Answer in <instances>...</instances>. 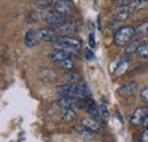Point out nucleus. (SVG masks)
I'll list each match as a JSON object with an SVG mask.
<instances>
[{"mask_svg": "<svg viewBox=\"0 0 148 142\" xmlns=\"http://www.w3.org/2000/svg\"><path fill=\"white\" fill-rule=\"evenodd\" d=\"M56 91L60 97H71V98L83 97L84 99L91 98V91L86 84L67 83V84H63V85L57 87Z\"/></svg>", "mask_w": 148, "mask_h": 142, "instance_id": "1", "label": "nucleus"}, {"mask_svg": "<svg viewBox=\"0 0 148 142\" xmlns=\"http://www.w3.org/2000/svg\"><path fill=\"white\" fill-rule=\"evenodd\" d=\"M136 34V29L132 26H122L117 29L114 33V43L119 47H127L133 40Z\"/></svg>", "mask_w": 148, "mask_h": 142, "instance_id": "2", "label": "nucleus"}, {"mask_svg": "<svg viewBox=\"0 0 148 142\" xmlns=\"http://www.w3.org/2000/svg\"><path fill=\"white\" fill-rule=\"evenodd\" d=\"M148 117V107L141 106L138 107L133 110V113L130 116V123L134 126H141L145 125Z\"/></svg>", "mask_w": 148, "mask_h": 142, "instance_id": "3", "label": "nucleus"}, {"mask_svg": "<svg viewBox=\"0 0 148 142\" xmlns=\"http://www.w3.org/2000/svg\"><path fill=\"white\" fill-rule=\"evenodd\" d=\"M42 18L47 24L53 25L55 27L59 26L60 24H63L65 22V17L63 15L58 14L57 12H46V13H43Z\"/></svg>", "mask_w": 148, "mask_h": 142, "instance_id": "4", "label": "nucleus"}, {"mask_svg": "<svg viewBox=\"0 0 148 142\" xmlns=\"http://www.w3.org/2000/svg\"><path fill=\"white\" fill-rule=\"evenodd\" d=\"M54 7H55L56 12L60 15H71L73 13L74 8L72 2L70 1H65V0H58L54 3Z\"/></svg>", "mask_w": 148, "mask_h": 142, "instance_id": "5", "label": "nucleus"}, {"mask_svg": "<svg viewBox=\"0 0 148 142\" xmlns=\"http://www.w3.org/2000/svg\"><path fill=\"white\" fill-rule=\"evenodd\" d=\"M38 38L43 40V41H47V42H53L56 43L59 39V36H57L55 31L53 30H49V29H41L38 31Z\"/></svg>", "mask_w": 148, "mask_h": 142, "instance_id": "6", "label": "nucleus"}, {"mask_svg": "<svg viewBox=\"0 0 148 142\" xmlns=\"http://www.w3.org/2000/svg\"><path fill=\"white\" fill-rule=\"evenodd\" d=\"M81 124L82 126H84L88 131H90L91 133H101V126L100 124L96 121V119H93V118H90V117H84V118H82V121H81Z\"/></svg>", "mask_w": 148, "mask_h": 142, "instance_id": "7", "label": "nucleus"}, {"mask_svg": "<svg viewBox=\"0 0 148 142\" xmlns=\"http://www.w3.org/2000/svg\"><path fill=\"white\" fill-rule=\"evenodd\" d=\"M57 32L60 33L62 36H71L76 32V25L72 22H64L59 26L56 27Z\"/></svg>", "mask_w": 148, "mask_h": 142, "instance_id": "8", "label": "nucleus"}, {"mask_svg": "<svg viewBox=\"0 0 148 142\" xmlns=\"http://www.w3.org/2000/svg\"><path fill=\"white\" fill-rule=\"evenodd\" d=\"M56 104L62 109H73L75 106H77V99L71 97H60Z\"/></svg>", "mask_w": 148, "mask_h": 142, "instance_id": "9", "label": "nucleus"}, {"mask_svg": "<svg viewBox=\"0 0 148 142\" xmlns=\"http://www.w3.org/2000/svg\"><path fill=\"white\" fill-rule=\"evenodd\" d=\"M136 89H137V82L134 80H132V81H129L128 83L123 84L119 89V93L121 96H123V97H129V96H131L134 92Z\"/></svg>", "mask_w": 148, "mask_h": 142, "instance_id": "10", "label": "nucleus"}, {"mask_svg": "<svg viewBox=\"0 0 148 142\" xmlns=\"http://www.w3.org/2000/svg\"><path fill=\"white\" fill-rule=\"evenodd\" d=\"M38 32L36 30H29L25 34L24 38V43L29 47V48H32V47H36L38 44Z\"/></svg>", "mask_w": 148, "mask_h": 142, "instance_id": "11", "label": "nucleus"}, {"mask_svg": "<svg viewBox=\"0 0 148 142\" xmlns=\"http://www.w3.org/2000/svg\"><path fill=\"white\" fill-rule=\"evenodd\" d=\"M58 41L64 43V44H66V46H69V47H71V48H73L75 50H79L81 48V46H82L80 40L72 38V36H60L58 39Z\"/></svg>", "mask_w": 148, "mask_h": 142, "instance_id": "12", "label": "nucleus"}, {"mask_svg": "<svg viewBox=\"0 0 148 142\" xmlns=\"http://www.w3.org/2000/svg\"><path fill=\"white\" fill-rule=\"evenodd\" d=\"M130 67V61L128 59H123L119 63V65L116 66L115 71H114V76H121L123 75L125 72L129 70Z\"/></svg>", "mask_w": 148, "mask_h": 142, "instance_id": "13", "label": "nucleus"}, {"mask_svg": "<svg viewBox=\"0 0 148 142\" xmlns=\"http://www.w3.org/2000/svg\"><path fill=\"white\" fill-rule=\"evenodd\" d=\"M48 58H49L51 61L58 63V61L64 60V59H67V58H70V57L64 53V51H62V50H54L53 53H50L48 55ZM70 59H71V58H70Z\"/></svg>", "mask_w": 148, "mask_h": 142, "instance_id": "14", "label": "nucleus"}, {"mask_svg": "<svg viewBox=\"0 0 148 142\" xmlns=\"http://www.w3.org/2000/svg\"><path fill=\"white\" fill-rule=\"evenodd\" d=\"M40 79L43 80V81H47V82H51L56 80V74L54 71L51 70H47V68H43L40 71V74H39Z\"/></svg>", "mask_w": 148, "mask_h": 142, "instance_id": "15", "label": "nucleus"}, {"mask_svg": "<svg viewBox=\"0 0 148 142\" xmlns=\"http://www.w3.org/2000/svg\"><path fill=\"white\" fill-rule=\"evenodd\" d=\"M63 79L65 81H67L69 83L75 84V83H77L81 80V75L77 74V73H74V72H67V73L63 74Z\"/></svg>", "mask_w": 148, "mask_h": 142, "instance_id": "16", "label": "nucleus"}, {"mask_svg": "<svg viewBox=\"0 0 148 142\" xmlns=\"http://www.w3.org/2000/svg\"><path fill=\"white\" fill-rule=\"evenodd\" d=\"M76 118V113L74 109H63L62 110V119L65 122H72Z\"/></svg>", "mask_w": 148, "mask_h": 142, "instance_id": "17", "label": "nucleus"}, {"mask_svg": "<svg viewBox=\"0 0 148 142\" xmlns=\"http://www.w3.org/2000/svg\"><path fill=\"white\" fill-rule=\"evenodd\" d=\"M131 15V10L129 9V7L127 8H122L116 15H115V20L116 22H123L125 19H128Z\"/></svg>", "mask_w": 148, "mask_h": 142, "instance_id": "18", "label": "nucleus"}, {"mask_svg": "<svg viewBox=\"0 0 148 142\" xmlns=\"http://www.w3.org/2000/svg\"><path fill=\"white\" fill-rule=\"evenodd\" d=\"M56 64H57L59 67H62V68H64V70H69L70 72L75 67V63H74L72 59H70V58L64 59V60H60V61H58V63H56Z\"/></svg>", "mask_w": 148, "mask_h": 142, "instance_id": "19", "label": "nucleus"}, {"mask_svg": "<svg viewBox=\"0 0 148 142\" xmlns=\"http://www.w3.org/2000/svg\"><path fill=\"white\" fill-rule=\"evenodd\" d=\"M136 53L143 58V59H148V43H144V44H139L138 49Z\"/></svg>", "mask_w": 148, "mask_h": 142, "instance_id": "20", "label": "nucleus"}, {"mask_svg": "<svg viewBox=\"0 0 148 142\" xmlns=\"http://www.w3.org/2000/svg\"><path fill=\"white\" fill-rule=\"evenodd\" d=\"M98 109H99L100 118L104 122H108V119H110V110H108V108L105 106V105H100Z\"/></svg>", "mask_w": 148, "mask_h": 142, "instance_id": "21", "label": "nucleus"}, {"mask_svg": "<svg viewBox=\"0 0 148 142\" xmlns=\"http://www.w3.org/2000/svg\"><path fill=\"white\" fill-rule=\"evenodd\" d=\"M136 33L139 36H148V20L138 25V27L136 29Z\"/></svg>", "mask_w": 148, "mask_h": 142, "instance_id": "22", "label": "nucleus"}, {"mask_svg": "<svg viewBox=\"0 0 148 142\" xmlns=\"http://www.w3.org/2000/svg\"><path fill=\"white\" fill-rule=\"evenodd\" d=\"M138 47H139V44H138V41L136 40H132L131 42H130L129 44L127 46V49H125V51L128 53H136L137 51V49H138Z\"/></svg>", "mask_w": 148, "mask_h": 142, "instance_id": "23", "label": "nucleus"}, {"mask_svg": "<svg viewBox=\"0 0 148 142\" xmlns=\"http://www.w3.org/2000/svg\"><path fill=\"white\" fill-rule=\"evenodd\" d=\"M74 130H76V132H77L79 134H81L82 137H84V138L91 137V132L88 131L84 126H82V127H80V126H74Z\"/></svg>", "mask_w": 148, "mask_h": 142, "instance_id": "24", "label": "nucleus"}, {"mask_svg": "<svg viewBox=\"0 0 148 142\" xmlns=\"http://www.w3.org/2000/svg\"><path fill=\"white\" fill-rule=\"evenodd\" d=\"M131 3H132V1H130V0H114L113 1V5L114 6L123 7V8H127V7L131 6Z\"/></svg>", "mask_w": 148, "mask_h": 142, "instance_id": "25", "label": "nucleus"}, {"mask_svg": "<svg viewBox=\"0 0 148 142\" xmlns=\"http://www.w3.org/2000/svg\"><path fill=\"white\" fill-rule=\"evenodd\" d=\"M139 98H140V100H141L143 102H148V84L140 91Z\"/></svg>", "mask_w": 148, "mask_h": 142, "instance_id": "26", "label": "nucleus"}, {"mask_svg": "<svg viewBox=\"0 0 148 142\" xmlns=\"http://www.w3.org/2000/svg\"><path fill=\"white\" fill-rule=\"evenodd\" d=\"M138 142H148V126H146V128L139 134Z\"/></svg>", "mask_w": 148, "mask_h": 142, "instance_id": "27", "label": "nucleus"}, {"mask_svg": "<svg viewBox=\"0 0 148 142\" xmlns=\"http://www.w3.org/2000/svg\"><path fill=\"white\" fill-rule=\"evenodd\" d=\"M84 56H86V58H87L88 60H92L93 58H95V53H93L92 50L89 49V48H86V49H84Z\"/></svg>", "mask_w": 148, "mask_h": 142, "instance_id": "28", "label": "nucleus"}, {"mask_svg": "<svg viewBox=\"0 0 148 142\" xmlns=\"http://www.w3.org/2000/svg\"><path fill=\"white\" fill-rule=\"evenodd\" d=\"M89 44H90L91 48L96 47V40H95V34L93 33H90V36H89Z\"/></svg>", "mask_w": 148, "mask_h": 142, "instance_id": "29", "label": "nucleus"}, {"mask_svg": "<svg viewBox=\"0 0 148 142\" xmlns=\"http://www.w3.org/2000/svg\"><path fill=\"white\" fill-rule=\"evenodd\" d=\"M34 3H36V5H38V6H48V5H50V3H51V1H50V0H43V1H42V0H41V1H34Z\"/></svg>", "mask_w": 148, "mask_h": 142, "instance_id": "30", "label": "nucleus"}, {"mask_svg": "<svg viewBox=\"0 0 148 142\" xmlns=\"http://www.w3.org/2000/svg\"><path fill=\"white\" fill-rule=\"evenodd\" d=\"M29 18H31V19H30V20H31L30 23H36V22H37L36 13H34V12H30V13H29Z\"/></svg>", "mask_w": 148, "mask_h": 142, "instance_id": "31", "label": "nucleus"}, {"mask_svg": "<svg viewBox=\"0 0 148 142\" xmlns=\"http://www.w3.org/2000/svg\"><path fill=\"white\" fill-rule=\"evenodd\" d=\"M2 53V47H1V44H0V53Z\"/></svg>", "mask_w": 148, "mask_h": 142, "instance_id": "32", "label": "nucleus"}, {"mask_svg": "<svg viewBox=\"0 0 148 142\" xmlns=\"http://www.w3.org/2000/svg\"><path fill=\"white\" fill-rule=\"evenodd\" d=\"M145 125H146V126H148V117H147V121H146V123H145Z\"/></svg>", "mask_w": 148, "mask_h": 142, "instance_id": "33", "label": "nucleus"}]
</instances>
